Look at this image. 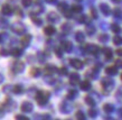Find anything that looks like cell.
Instances as JSON below:
<instances>
[{
  "instance_id": "cell-1",
  "label": "cell",
  "mask_w": 122,
  "mask_h": 120,
  "mask_svg": "<svg viewBox=\"0 0 122 120\" xmlns=\"http://www.w3.org/2000/svg\"><path fill=\"white\" fill-rule=\"evenodd\" d=\"M48 98H49V92H47V91H39L37 95H36V100H37L38 104L44 105L48 101Z\"/></svg>"
},
{
  "instance_id": "cell-2",
  "label": "cell",
  "mask_w": 122,
  "mask_h": 120,
  "mask_svg": "<svg viewBox=\"0 0 122 120\" xmlns=\"http://www.w3.org/2000/svg\"><path fill=\"white\" fill-rule=\"evenodd\" d=\"M24 68H25V64L20 62V61H16L12 63V70L16 72V73H20V72L24 71Z\"/></svg>"
},
{
  "instance_id": "cell-3",
  "label": "cell",
  "mask_w": 122,
  "mask_h": 120,
  "mask_svg": "<svg viewBox=\"0 0 122 120\" xmlns=\"http://www.w3.org/2000/svg\"><path fill=\"white\" fill-rule=\"evenodd\" d=\"M20 109H21L24 112H31V111H33V104H31L29 101H25L21 104Z\"/></svg>"
},
{
  "instance_id": "cell-4",
  "label": "cell",
  "mask_w": 122,
  "mask_h": 120,
  "mask_svg": "<svg viewBox=\"0 0 122 120\" xmlns=\"http://www.w3.org/2000/svg\"><path fill=\"white\" fill-rule=\"evenodd\" d=\"M30 41H31V36L30 35H24L21 37V39H20V43H21V45L24 47H26V46L29 45Z\"/></svg>"
},
{
  "instance_id": "cell-5",
  "label": "cell",
  "mask_w": 122,
  "mask_h": 120,
  "mask_svg": "<svg viewBox=\"0 0 122 120\" xmlns=\"http://www.w3.org/2000/svg\"><path fill=\"white\" fill-rule=\"evenodd\" d=\"M71 64H72V66L74 68H76V70H80V68H83V62L80 60H77V58H75V60H72L71 61Z\"/></svg>"
},
{
  "instance_id": "cell-6",
  "label": "cell",
  "mask_w": 122,
  "mask_h": 120,
  "mask_svg": "<svg viewBox=\"0 0 122 120\" xmlns=\"http://www.w3.org/2000/svg\"><path fill=\"white\" fill-rule=\"evenodd\" d=\"M102 85H103L105 89L111 90V88L113 86V81H112L111 79H103L102 80Z\"/></svg>"
},
{
  "instance_id": "cell-7",
  "label": "cell",
  "mask_w": 122,
  "mask_h": 120,
  "mask_svg": "<svg viewBox=\"0 0 122 120\" xmlns=\"http://www.w3.org/2000/svg\"><path fill=\"white\" fill-rule=\"evenodd\" d=\"M12 30L17 33V34H22L24 33V30H25V27L20 25V24H15L14 26H12Z\"/></svg>"
},
{
  "instance_id": "cell-8",
  "label": "cell",
  "mask_w": 122,
  "mask_h": 120,
  "mask_svg": "<svg viewBox=\"0 0 122 120\" xmlns=\"http://www.w3.org/2000/svg\"><path fill=\"white\" fill-rule=\"evenodd\" d=\"M1 12L4 14V15H10L11 12H12V8L9 6V5H4L2 8H1Z\"/></svg>"
},
{
  "instance_id": "cell-9",
  "label": "cell",
  "mask_w": 122,
  "mask_h": 120,
  "mask_svg": "<svg viewBox=\"0 0 122 120\" xmlns=\"http://www.w3.org/2000/svg\"><path fill=\"white\" fill-rule=\"evenodd\" d=\"M44 31H45V34H46V35L51 36V35H54V34H55L56 29H55V27H54V26H51V25H49V26L45 27Z\"/></svg>"
},
{
  "instance_id": "cell-10",
  "label": "cell",
  "mask_w": 122,
  "mask_h": 120,
  "mask_svg": "<svg viewBox=\"0 0 122 120\" xmlns=\"http://www.w3.org/2000/svg\"><path fill=\"white\" fill-rule=\"evenodd\" d=\"M105 72L107 75H115L118 73V68L117 66H109V68H107Z\"/></svg>"
},
{
  "instance_id": "cell-11",
  "label": "cell",
  "mask_w": 122,
  "mask_h": 120,
  "mask_svg": "<svg viewBox=\"0 0 122 120\" xmlns=\"http://www.w3.org/2000/svg\"><path fill=\"white\" fill-rule=\"evenodd\" d=\"M81 89L83 91H89L90 89H91V83H90V81H87V80L83 81V82L81 83Z\"/></svg>"
},
{
  "instance_id": "cell-12",
  "label": "cell",
  "mask_w": 122,
  "mask_h": 120,
  "mask_svg": "<svg viewBox=\"0 0 122 120\" xmlns=\"http://www.w3.org/2000/svg\"><path fill=\"white\" fill-rule=\"evenodd\" d=\"M100 8H101V10H102V12H103L104 15H109V14H110V7H109L107 4H101Z\"/></svg>"
},
{
  "instance_id": "cell-13",
  "label": "cell",
  "mask_w": 122,
  "mask_h": 120,
  "mask_svg": "<svg viewBox=\"0 0 122 120\" xmlns=\"http://www.w3.org/2000/svg\"><path fill=\"white\" fill-rule=\"evenodd\" d=\"M78 80H80V75L77 73H72L71 74V83L72 84H76L78 82Z\"/></svg>"
},
{
  "instance_id": "cell-14",
  "label": "cell",
  "mask_w": 122,
  "mask_h": 120,
  "mask_svg": "<svg viewBox=\"0 0 122 120\" xmlns=\"http://www.w3.org/2000/svg\"><path fill=\"white\" fill-rule=\"evenodd\" d=\"M12 92L16 94H20L24 92V88H22L21 85H19V84H17V85H15L14 88H12Z\"/></svg>"
},
{
  "instance_id": "cell-15",
  "label": "cell",
  "mask_w": 122,
  "mask_h": 120,
  "mask_svg": "<svg viewBox=\"0 0 122 120\" xmlns=\"http://www.w3.org/2000/svg\"><path fill=\"white\" fill-rule=\"evenodd\" d=\"M47 19L49 20V21H52V23H55V21H57V20H58L57 15H56L55 12H51V14H48Z\"/></svg>"
},
{
  "instance_id": "cell-16",
  "label": "cell",
  "mask_w": 122,
  "mask_h": 120,
  "mask_svg": "<svg viewBox=\"0 0 122 120\" xmlns=\"http://www.w3.org/2000/svg\"><path fill=\"white\" fill-rule=\"evenodd\" d=\"M103 52H104V55H105V57H107V60H110V58L112 57V55H113V53H112L111 48H109V47L103 48Z\"/></svg>"
},
{
  "instance_id": "cell-17",
  "label": "cell",
  "mask_w": 122,
  "mask_h": 120,
  "mask_svg": "<svg viewBox=\"0 0 122 120\" xmlns=\"http://www.w3.org/2000/svg\"><path fill=\"white\" fill-rule=\"evenodd\" d=\"M30 75L31 76H34V78H37V76H39L41 75V70L37 68H34L30 70Z\"/></svg>"
},
{
  "instance_id": "cell-18",
  "label": "cell",
  "mask_w": 122,
  "mask_h": 120,
  "mask_svg": "<svg viewBox=\"0 0 122 120\" xmlns=\"http://www.w3.org/2000/svg\"><path fill=\"white\" fill-rule=\"evenodd\" d=\"M45 71H46L47 74H52V73H54V72L56 71V68L54 65H47V66L45 68Z\"/></svg>"
},
{
  "instance_id": "cell-19",
  "label": "cell",
  "mask_w": 122,
  "mask_h": 120,
  "mask_svg": "<svg viewBox=\"0 0 122 120\" xmlns=\"http://www.w3.org/2000/svg\"><path fill=\"white\" fill-rule=\"evenodd\" d=\"M75 38H76V41L78 43H83L84 42V34L82 31H78L77 34H76V36H75Z\"/></svg>"
},
{
  "instance_id": "cell-20",
  "label": "cell",
  "mask_w": 122,
  "mask_h": 120,
  "mask_svg": "<svg viewBox=\"0 0 122 120\" xmlns=\"http://www.w3.org/2000/svg\"><path fill=\"white\" fill-rule=\"evenodd\" d=\"M62 47H63L65 51H71L72 49V44L70 42H63L62 43Z\"/></svg>"
},
{
  "instance_id": "cell-21",
  "label": "cell",
  "mask_w": 122,
  "mask_h": 120,
  "mask_svg": "<svg viewBox=\"0 0 122 120\" xmlns=\"http://www.w3.org/2000/svg\"><path fill=\"white\" fill-rule=\"evenodd\" d=\"M11 55L12 56H15V57H18L21 55V51L19 48H14L12 51H11Z\"/></svg>"
},
{
  "instance_id": "cell-22",
  "label": "cell",
  "mask_w": 122,
  "mask_h": 120,
  "mask_svg": "<svg viewBox=\"0 0 122 120\" xmlns=\"http://www.w3.org/2000/svg\"><path fill=\"white\" fill-rule=\"evenodd\" d=\"M67 8H68V7H67V5L65 4V2H59V4H58V9L62 12H64L65 10H67Z\"/></svg>"
},
{
  "instance_id": "cell-23",
  "label": "cell",
  "mask_w": 122,
  "mask_h": 120,
  "mask_svg": "<svg viewBox=\"0 0 122 120\" xmlns=\"http://www.w3.org/2000/svg\"><path fill=\"white\" fill-rule=\"evenodd\" d=\"M85 102L87 103V104L90 105V107H93V105L95 104V102H94V100H93L91 97H85Z\"/></svg>"
},
{
  "instance_id": "cell-24",
  "label": "cell",
  "mask_w": 122,
  "mask_h": 120,
  "mask_svg": "<svg viewBox=\"0 0 122 120\" xmlns=\"http://www.w3.org/2000/svg\"><path fill=\"white\" fill-rule=\"evenodd\" d=\"M103 109H104V111H105V112H107V113H110V112H112V111H113V107H112L111 104H109V103L104 104Z\"/></svg>"
},
{
  "instance_id": "cell-25",
  "label": "cell",
  "mask_w": 122,
  "mask_h": 120,
  "mask_svg": "<svg viewBox=\"0 0 122 120\" xmlns=\"http://www.w3.org/2000/svg\"><path fill=\"white\" fill-rule=\"evenodd\" d=\"M72 11L73 12H81L82 7L80 5H73V6H72Z\"/></svg>"
},
{
  "instance_id": "cell-26",
  "label": "cell",
  "mask_w": 122,
  "mask_h": 120,
  "mask_svg": "<svg viewBox=\"0 0 122 120\" xmlns=\"http://www.w3.org/2000/svg\"><path fill=\"white\" fill-rule=\"evenodd\" d=\"M113 43L115 45H120V44H122V38L120 36H118V35H115L113 37Z\"/></svg>"
},
{
  "instance_id": "cell-27",
  "label": "cell",
  "mask_w": 122,
  "mask_h": 120,
  "mask_svg": "<svg viewBox=\"0 0 122 120\" xmlns=\"http://www.w3.org/2000/svg\"><path fill=\"white\" fill-rule=\"evenodd\" d=\"M113 15L115 17H122V10L120 8H115L114 10H113Z\"/></svg>"
},
{
  "instance_id": "cell-28",
  "label": "cell",
  "mask_w": 122,
  "mask_h": 120,
  "mask_svg": "<svg viewBox=\"0 0 122 120\" xmlns=\"http://www.w3.org/2000/svg\"><path fill=\"white\" fill-rule=\"evenodd\" d=\"M31 20H33V21L36 24V25H41V20L39 18H37L36 16H33V15H31Z\"/></svg>"
},
{
  "instance_id": "cell-29",
  "label": "cell",
  "mask_w": 122,
  "mask_h": 120,
  "mask_svg": "<svg viewBox=\"0 0 122 120\" xmlns=\"http://www.w3.org/2000/svg\"><path fill=\"white\" fill-rule=\"evenodd\" d=\"M111 29H112V31H114V33H120V27L117 25V24H113L112 25V27H111Z\"/></svg>"
},
{
  "instance_id": "cell-30",
  "label": "cell",
  "mask_w": 122,
  "mask_h": 120,
  "mask_svg": "<svg viewBox=\"0 0 122 120\" xmlns=\"http://www.w3.org/2000/svg\"><path fill=\"white\" fill-rule=\"evenodd\" d=\"M76 118H77V119H81V120H84L85 116L82 111H77V112H76Z\"/></svg>"
},
{
  "instance_id": "cell-31",
  "label": "cell",
  "mask_w": 122,
  "mask_h": 120,
  "mask_svg": "<svg viewBox=\"0 0 122 120\" xmlns=\"http://www.w3.org/2000/svg\"><path fill=\"white\" fill-rule=\"evenodd\" d=\"M99 39H100V42H107V39H109V36H107V34H102L99 37Z\"/></svg>"
},
{
  "instance_id": "cell-32",
  "label": "cell",
  "mask_w": 122,
  "mask_h": 120,
  "mask_svg": "<svg viewBox=\"0 0 122 120\" xmlns=\"http://www.w3.org/2000/svg\"><path fill=\"white\" fill-rule=\"evenodd\" d=\"M21 4L24 7H29L31 5V0H21Z\"/></svg>"
},
{
  "instance_id": "cell-33",
  "label": "cell",
  "mask_w": 122,
  "mask_h": 120,
  "mask_svg": "<svg viewBox=\"0 0 122 120\" xmlns=\"http://www.w3.org/2000/svg\"><path fill=\"white\" fill-rule=\"evenodd\" d=\"M62 29L64 30V31H70L71 30V25H67V24H64L63 26H62Z\"/></svg>"
},
{
  "instance_id": "cell-34",
  "label": "cell",
  "mask_w": 122,
  "mask_h": 120,
  "mask_svg": "<svg viewBox=\"0 0 122 120\" xmlns=\"http://www.w3.org/2000/svg\"><path fill=\"white\" fill-rule=\"evenodd\" d=\"M89 116L92 117V118H94V117L96 116V110H94V109H91V110H89Z\"/></svg>"
},
{
  "instance_id": "cell-35",
  "label": "cell",
  "mask_w": 122,
  "mask_h": 120,
  "mask_svg": "<svg viewBox=\"0 0 122 120\" xmlns=\"http://www.w3.org/2000/svg\"><path fill=\"white\" fill-rule=\"evenodd\" d=\"M86 30H87V33H89L90 35H92L94 31H95V29L93 28V27H91V26H86Z\"/></svg>"
},
{
  "instance_id": "cell-36",
  "label": "cell",
  "mask_w": 122,
  "mask_h": 120,
  "mask_svg": "<svg viewBox=\"0 0 122 120\" xmlns=\"http://www.w3.org/2000/svg\"><path fill=\"white\" fill-rule=\"evenodd\" d=\"M58 73H59V74H62V75H66L67 74V71H66V68H61L58 70Z\"/></svg>"
},
{
  "instance_id": "cell-37",
  "label": "cell",
  "mask_w": 122,
  "mask_h": 120,
  "mask_svg": "<svg viewBox=\"0 0 122 120\" xmlns=\"http://www.w3.org/2000/svg\"><path fill=\"white\" fill-rule=\"evenodd\" d=\"M16 119H18V120H28V118L25 116H21V115H17L16 116Z\"/></svg>"
},
{
  "instance_id": "cell-38",
  "label": "cell",
  "mask_w": 122,
  "mask_h": 120,
  "mask_svg": "<svg viewBox=\"0 0 122 120\" xmlns=\"http://www.w3.org/2000/svg\"><path fill=\"white\" fill-rule=\"evenodd\" d=\"M74 95H75V92L74 91H71V92H68V94H67V98L72 100V99H74Z\"/></svg>"
},
{
  "instance_id": "cell-39",
  "label": "cell",
  "mask_w": 122,
  "mask_h": 120,
  "mask_svg": "<svg viewBox=\"0 0 122 120\" xmlns=\"http://www.w3.org/2000/svg\"><path fill=\"white\" fill-rule=\"evenodd\" d=\"M115 66H117V68H122V60L115 61Z\"/></svg>"
},
{
  "instance_id": "cell-40",
  "label": "cell",
  "mask_w": 122,
  "mask_h": 120,
  "mask_svg": "<svg viewBox=\"0 0 122 120\" xmlns=\"http://www.w3.org/2000/svg\"><path fill=\"white\" fill-rule=\"evenodd\" d=\"M0 55H2V56H7L8 52L6 51V49H0Z\"/></svg>"
},
{
  "instance_id": "cell-41",
  "label": "cell",
  "mask_w": 122,
  "mask_h": 120,
  "mask_svg": "<svg viewBox=\"0 0 122 120\" xmlns=\"http://www.w3.org/2000/svg\"><path fill=\"white\" fill-rule=\"evenodd\" d=\"M78 21H80V23H85V21H86V16H81L80 19H78Z\"/></svg>"
},
{
  "instance_id": "cell-42",
  "label": "cell",
  "mask_w": 122,
  "mask_h": 120,
  "mask_svg": "<svg viewBox=\"0 0 122 120\" xmlns=\"http://www.w3.org/2000/svg\"><path fill=\"white\" fill-rule=\"evenodd\" d=\"M64 14H65V17H66V18H72V15H71V12H68L67 10H65V11H64Z\"/></svg>"
},
{
  "instance_id": "cell-43",
  "label": "cell",
  "mask_w": 122,
  "mask_h": 120,
  "mask_svg": "<svg viewBox=\"0 0 122 120\" xmlns=\"http://www.w3.org/2000/svg\"><path fill=\"white\" fill-rule=\"evenodd\" d=\"M56 55H57L58 57H62V51L57 48V49H56Z\"/></svg>"
},
{
  "instance_id": "cell-44",
  "label": "cell",
  "mask_w": 122,
  "mask_h": 120,
  "mask_svg": "<svg viewBox=\"0 0 122 120\" xmlns=\"http://www.w3.org/2000/svg\"><path fill=\"white\" fill-rule=\"evenodd\" d=\"M91 12H92V15H93V17H94V18H96V17H97V12H96V10L92 9V10H91Z\"/></svg>"
},
{
  "instance_id": "cell-45",
  "label": "cell",
  "mask_w": 122,
  "mask_h": 120,
  "mask_svg": "<svg viewBox=\"0 0 122 120\" xmlns=\"http://www.w3.org/2000/svg\"><path fill=\"white\" fill-rule=\"evenodd\" d=\"M117 54H118L119 56H122V48H119L118 51H117Z\"/></svg>"
},
{
  "instance_id": "cell-46",
  "label": "cell",
  "mask_w": 122,
  "mask_h": 120,
  "mask_svg": "<svg viewBox=\"0 0 122 120\" xmlns=\"http://www.w3.org/2000/svg\"><path fill=\"white\" fill-rule=\"evenodd\" d=\"M47 2H49V4H53V2H55L56 0H46Z\"/></svg>"
},
{
  "instance_id": "cell-47",
  "label": "cell",
  "mask_w": 122,
  "mask_h": 120,
  "mask_svg": "<svg viewBox=\"0 0 122 120\" xmlns=\"http://www.w3.org/2000/svg\"><path fill=\"white\" fill-rule=\"evenodd\" d=\"M2 80H4V76H2V74L0 73V83L2 82Z\"/></svg>"
},
{
  "instance_id": "cell-48",
  "label": "cell",
  "mask_w": 122,
  "mask_h": 120,
  "mask_svg": "<svg viewBox=\"0 0 122 120\" xmlns=\"http://www.w3.org/2000/svg\"><path fill=\"white\" fill-rule=\"evenodd\" d=\"M119 115H120V117L122 118V108L120 109V110H119Z\"/></svg>"
},
{
  "instance_id": "cell-49",
  "label": "cell",
  "mask_w": 122,
  "mask_h": 120,
  "mask_svg": "<svg viewBox=\"0 0 122 120\" xmlns=\"http://www.w3.org/2000/svg\"><path fill=\"white\" fill-rule=\"evenodd\" d=\"M112 1H113V2H115V4H119V2H120V0H112Z\"/></svg>"
},
{
  "instance_id": "cell-50",
  "label": "cell",
  "mask_w": 122,
  "mask_h": 120,
  "mask_svg": "<svg viewBox=\"0 0 122 120\" xmlns=\"http://www.w3.org/2000/svg\"><path fill=\"white\" fill-rule=\"evenodd\" d=\"M2 41V37H1V35H0V42Z\"/></svg>"
},
{
  "instance_id": "cell-51",
  "label": "cell",
  "mask_w": 122,
  "mask_h": 120,
  "mask_svg": "<svg viewBox=\"0 0 122 120\" xmlns=\"http://www.w3.org/2000/svg\"><path fill=\"white\" fill-rule=\"evenodd\" d=\"M121 80H122V74H121Z\"/></svg>"
}]
</instances>
